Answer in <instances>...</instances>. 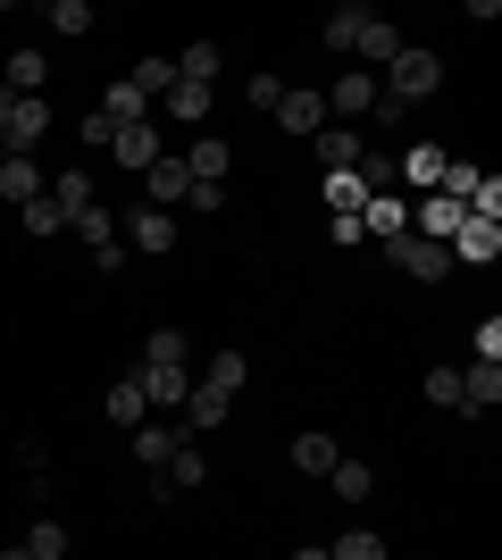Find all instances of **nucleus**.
Masks as SVG:
<instances>
[{"label": "nucleus", "mask_w": 502, "mask_h": 560, "mask_svg": "<svg viewBox=\"0 0 502 560\" xmlns=\"http://www.w3.org/2000/svg\"><path fill=\"white\" fill-rule=\"evenodd\" d=\"M435 93H444V59H435V50H419V43H402V50L377 68V109H385V117L419 109V101H435Z\"/></svg>", "instance_id": "nucleus-1"}, {"label": "nucleus", "mask_w": 502, "mask_h": 560, "mask_svg": "<svg viewBox=\"0 0 502 560\" xmlns=\"http://www.w3.org/2000/svg\"><path fill=\"white\" fill-rule=\"evenodd\" d=\"M43 135H50V101L43 93H0V151H9V160H34Z\"/></svg>", "instance_id": "nucleus-2"}, {"label": "nucleus", "mask_w": 502, "mask_h": 560, "mask_svg": "<svg viewBox=\"0 0 502 560\" xmlns=\"http://www.w3.org/2000/svg\"><path fill=\"white\" fill-rule=\"evenodd\" d=\"M377 252H385V268H402V277H419V284H444V277H453V252L428 243V234H394V243H377Z\"/></svg>", "instance_id": "nucleus-3"}, {"label": "nucleus", "mask_w": 502, "mask_h": 560, "mask_svg": "<svg viewBox=\"0 0 502 560\" xmlns=\"http://www.w3.org/2000/svg\"><path fill=\"white\" fill-rule=\"evenodd\" d=\"M318 101H327V126H352V117H377V75H369V68H343V75H335V84H327Z\"/></svg>", "instance_id": "nucleus-4"}, {"label": "nucleus", "mask_w": 502, "mask_h": 560, "mask_svg": "<svg viewBox=\"0 0 502 560\" xmlns=\"http://www.w3.org/2000/svg\"><path fill=\"white\" fill-rule=\"evenodd\" d=\"M410 234V201L402 192H369V210H360V243H394Z\"/></svg>", "instance_id": "nucleus-5"}, {"label": "nucleus", "mask_w": 502, "mask_h": 560, "mask_svg": "<svg viewBox=\"0 0 502 560\" xmlns=\"http://www.w3.org/2000/svg\"><path fill=\"white\" fill-rule=\"evenodd\" d=\"M494 252H502V218H460V234H453V268H486Z\"/></svg>", "instance_id": "nucleus-6"}, {"label": "nucleus", "mask_w": 502, "mask_h": 560, "mask_svg": "<svg viewBox=\"0 0 502 560\" xmlns=\"http://www.w3.org/2000/svg\"><path fill=\"white\" fill-rule=\"evenodd\" d=\"M226 410H235V401H226V394H210V385L192 376L185 410H176V419H185V427H176V435H185V444H192V435H210V427H226Z\"/></svg>", "instance_id": "nucleus-7"}, {"label": "nucleus", "mask_w": 502, "mask_h": 560, "mask_svg": "<svg viewBox=\"0 0 502 560\" xmlns=\"http://www.w3.org/2000/svg\"><path fill=\"white\" fill-rule=\"evenodd\" d=\"M318 192H327V218H360L369 210V176H360V167H327Z\"/></svg>", "instance_id": "nucleus-8"}, {"label": "nucleus", "mask_w": 502, "mask_h": 560, "mask_svg": "<svg viewBox=\"0 0 502 560\" xmlns=\"http://www.w3.org/2000/svg\"><path fill=\"white\" fill-rule=\"evenodd\" d=\"M176 234H185V226H176L167 210H135V218H126V252H151V259H160V252H176Z\"/></svg>", "instance_id": "nucleus-9"}, {"label": "nucleus", "mask_w": 502, "mask_h": 560, "mask_svg": "<svg viewBox=\"0 0 502 560\" xmlns=\"http://www.w3.org/2000/svg\"><path fill=\"white\" fill-rule=\"evenodd\" d=\"M494 401H502V360H469V369H460V410L486 419Z\"/></svg>", "instance_id": "nucleus-10"}, {"label": "nucleus", "mask_w": 502, "mask_h": 560, "mask_svg": "<svg viewBox=\"0 0 502 560\" xmlns=\"http://www.w3.org/2000/svg\"><path fill=\"white\" fill-rule=\"evenodd\" d=\"M444 160H453V151H435V142H410L402 160H394V176H402L410 192H435V185H444Z\"/></svg>", "instance_id": "nucleus-11"}, {"label": "nucleus", "mask_w": 502, "mask_h": 560, "mask_svg": "<svg viewBox=\"0 0 502 560\" xmlns=\"http://www.w3.org/2000/svg\"><path fill=\"white\" fill-rule=\"evenodd\" d=\"M277 126L311 142L318 126H327V101H318V93H302V84H285V101H277Z\"/></svg>", "instance_id": "nucleus-12"}, {"label": "nucleus", "mask_w": 502, "mask_h": 560, "mask_svg": "<svg viewBox=\"0 0 502 560\" xmlns=\"http://www.w3.org/2000/svg\"><path fill=\"white\" fill-rule=\"evenodd\" d=\"M135 385H143V401H151V410H185L192 369H135Z\"/></svg>", "instance_id": "nucleus-13"}, {"label": "nucleus", "mask_w": 502, "mask_h": 560, "mask_svg": "<svg viewBox=\"0 0 502 560\" xmlns=\"http://www.w3.org/2000/svg\"><path fill=\"white\" fill-rule=\"evenodd\" d=\"M143 176H151V201H143V210H167V218L185 210V192H192V176H185V167H176V160H151Z\"/></svg>", "instance_id": "nucleus-14"}, {"label": "nucleus", "mask_w": 502, "mask_h": 560, "mask_svg": "<svg viewBox=\"0 0 502 560\" xmlns=\"http://www.w3.org/2000/svg\"><path fill=\"white\" fill-rule=\"evenodd\" d=\"M176 444H185V435H176V427H160V419L135 427V460H143V477H160V468L176 460Z\"/></svg>", "instance_id": "nucleus-15"}, {"label": "nucleus", "mask_w": 502, "mask_h": 560, "mask_svg": "<svg viewBox=\"0 0 502 560\" xmlns=\"http://www.w3.org/2000/svg\"><path fill=\"white\" fill-rule=\"evenodd\" d=\"M311 151H318L327 167H369V151H360V126H318Z\"/></svg>", "instance_id": "nucleus-16"}, {"label": "nucleus", "mask_w": 502, "mask_h": 560, "mask_svg": "<svg viewBox=\"0 0 502 560\" xmlns=\"http://www.w3.org/2000/svg\"><path fill=\"white\" fill-rule=\"evenodd\" d=\"M176 167H185L192 185H218V192H226V142H218V135H201V142H192V151H185Z\"/></svg>", "instance_id": "nucleus-17"}, {"label": "nucleus", "mask_w": 502, "mask_h": 560, "mask_svg": "<svg viewBox=\"0 0 502 560\" xmlns=\"http://www.w3.org/2000/svg\"><path fill=\"white\" fill-rule=\"evenodd\" d=\"M43 84H50V50L17 43V50H9V93H43Z\"/></svg>", "instance_id": "nucleus-18"}, {"label": "nucleus", "mask_w": 502, "mask_h": 560, "mask_svg": "<svg viewBox=\"0 0 502 560\" xmlns=\"http://www.w3.org/2000/svg\"><path fill=\"white\" fill-rule=\"evenodd\" d=\"M327 493H343V502H369V493H377V468H369V460H352V452H343V460L327 468Z\"/></svg>", "instance_id": "nucleus-19"}, {"label": "nucleus", "mask_w": 502, "mask_h": 560, "mask_svg": "<svg viewBox=\"0 0 502 560\" xmlns=\"http://www.w3.org/2000/svg\"><path fill=\"white\" fill-rule=\"evenodd\" d=\"M109 151H118L126 167H151V160H167V151H160V126H151V117H143V126H118V142H109Z\"/></svg>", "instance_id": "nucleus-20"}, {"label": "nucleus", "mask_w": 502, "mask_h": 560, "mask_svg": "<svg viewBox=\"0 0 502 560\" xmlns=\"http://www.w3.org/2000/svg\"><path fill=\"white\" fill-rule=\"evenodd\" d=\"M335 460H343V444H335V435H318V427H311V435H293V468H302V477H327Z\"/></svg>", "instance_id": "nucleus-21"}, {"label": "nucleus", "mask_w": 502, "mask_h": 560, "mask_svg": "<svg viewBox=\"0 0 502 560\" xmlns=\"http://www.w3.org/2000/svg\"><path fill=\"white\" fill-rule=\"evenodd\" d=\"M50 201H59V218H75V210H84V201H101V192H93V176H84V167H59V176H50Z\"/></svg>", "instance_id": "nucleus-22"}, {"label": "nucleus", "mask_w": 502, "mask_h": 560, "mask_svg": "<svg viewBox=\"0 0 502 560\" xmlns=\"http://www.w3.org/2000/svg\"><path fill=\"white\" fill-rule=\"evenodd\" d=\"M101 410H109L118 427H143V419H151V401H143V385H135V376H118V385L101 394Z\"/></svg>", "instance_id": "nucleus-23"}, {"label": "nucleus", "mask_w": 502, "mask_h": 560, "mask_svg": "<svg viewBox=\"0 0 502 560\" xmlns=\"http://www.w3.org/2000/svg\"><path fill=\"white\" fill-rule=\"evenodd\" d=\"M101 117H109V126H143V117H151V101H143V93H135V84L118 75V84L101 93Z\"/></svg>", "instance_id": "nucleus-24"}, {"label": "nucleus", "mask_w": 502, "mask_h": 560, "mask_svg": "<svg viewBox=\"0 0 502 560\" xmlns=\"http://www.w3.org/2000/svg\"><path fill=\"white\" fill-rule=\"evenodd\" d=\"M17 552H25V560H68V527H59V518H34Z\"/></svg>", "instance_id": "nucleus-25"}, {"label": "nucleus", "mask_w": 502, "mask_h": 560, "mask_svg": "<svg viewBox=\"0 0 502 560\" xmlns=\"http://www.w3.org/2000/svg\"><path fill=\"white\" fill-rule=\"evenodd\" d=\"M43 25H50V34H68V43H84V34H93V9H84V0H50Z\"/></svg>", "instance_id": "nucleus-26"}, {"label": "nucleus", "mask_w": 502, "mask_h": 560, "mask_svg": "<svg viewBox=\"0 0 502 560\" xmlns=\"http://www.w3.org/2000/svg\"><path fill=\"white\" fill-rule=\"evenodd\" d=\"M0 192H9L17 210H25V201H43V167H34V160H9V167H0Z\"/></svg>", "instance_id": "nucleus-27"}, {"label": "nucleus", "mask_w": 502, "mask_h": 560, "mask_svg": "<svg viewBox=\"0 0 502 560\" xmlns=\"http://www.w3.org/2000/svg\"><path fill=\"white\" fill-rule=\"evenodd\" d=\"M243 376H252V360H243V351H218V360H210V376H201V385H210V394H226V401H235V394H243Z\"/></svg>", "instance_id": "nucleus-28"}, {"label": "nucleus", "mask_w": 502, "mask_h": 560, "mask_svg": "<svg viewBox=\"0 0 502 560\" xmlns=\"http://www.w3.org/2000/svg\"><path fill=\"white\" fill-rule=\"evenodd\" d=\"M68 226H75V234H84V252H101V243H118V218L101 210V201H84V210H75V218H68Z\"/></svg>", "instance_id": "nucleus-29"}, {"label": "nucleus", "mask_w": 502, "mask_h": 560, "mask_svg": "<svg viewBox=\"0 0 502 560\" xmlns=\"http://www.w3.org/2000/svg\"><path fill=\"white\" fill-rule=\"evenodd\" d=\"M126 84H135V93H143V101H151V93L167 101V93H176V59H160V50H151V59H143V68H135V75H126Z\"/></svg>", "instance_id": "nucleus-30"}, {"label": "nucleus", "mask_w": 502, "mask_h": 560, "mask_svg": "<svg viewBox=\"0 0 502 560\" xmlns=\"http://www.w3.org/2000/svg\"><path fill=\"white\" fill-rule=\"evenodd\" d=\"M143 369H185V327H151V343H143Z\"/></svg>", "instance_id": "nucleus-31"}, {"label": "nucleus", "mask_w": 502, "mask_h": 560, "mask_svg": "<svg viewBox=\"0 0 502 560\" xmlns=\"http://www.w3.org/2000/svg\"><path fill=\"white\" fill-rule=\"evenodd\" d=\"M327 560H385V536H369V527H343V536L327 544Z\"/></svg>", "instance_id": "nucleus-32"}, {"label": "nucleus", "mask_w": 502, "mask_h": 560, "mask_svg": "<svg viewBox=\"0 0 502 560\" xmlns=\"http://www.w3.org/2000/svg\"><path fill=\"white\" fill-rule=\"evenodd\" d=\"M167 117L201 126V117H210V84H185V75H176V93H167Z\"/></svg>", "instance_id": "nucleus-33"}, {"label": "nucleus", "mask_w": 502, "mask_h": 560, "mask_svg": "<svg viewBox=\"0 0 502 560\" xmlns=\"http://www.w3.org/2000/svg\"><path fill=\"white\" fill-rule=\"evenodd\" d=\"M160 477H167V486H176V493H192V486H201V477H210V460H201V452H192V444H176V460H167Z\"/></svg>", "instance_id": "nucleus-34"}, {"label": "nucleus", "mask_w": 502, "mask_h": 560, "mask_svg": "<svg viewBox=\"0 0 502 560\" xmlns=\"http://www.w3.org/2000/svg\"><path fill=\"white\" fill-rule=\"evenodd\" d=\"M176 75H185V84H210L218 75V43H185L176 50Z\"/></svg>", "instance_id": "nucleus-35"}, {"label": "nucleus", "mask_w": 502, "mask_h": 560, "mask_svg": "<svg viewBox=\"0 0 502 560\" xmlns=\"http://www.w3.org/2000/svg\"><path fill=\"white\" fill-rule=\"evenodd\" d=\"M17 226L25 234H68V218H59V201L43 192V201H25V210H17Z\"/></svg>", "instance_id": "nucleus-36"}, {"label": "nucleus", "mask_w": 502, "mask_h": 560, "mask_svg": "<svg viewBox=\"0 0 502 560\" xmlns=\"http://www.w3.org/2000/svg\"><path fill=\"white\" fill-rule=\"evenodd\" d=\"M243 101H252V109H260V117H277V101H285V75H252V84H243Z\"/></svg>", "instance_id": "nucleus-37"}, {"label": "nucleus", "mask_w": 502, "mask_h": 560, "mask_svg": "<svg viewBox=\"0 0 502 560\" xmlns=\"http://www.w3.org/2000/svg\"><path fill=\"white\" fill-rule=\"evenodd\" d=\"M428 401L435 410H460V369H428Z\"/></svg>", "instance_id": "nucleus-38"}, {"label": "nucleus", "mask_w": 502, "mask_h": 560, "mask_svg": "<svg viewBox=\"0 0 502 560\" xmlns=\"http://www.w3.org/2000/svg\"><path fill=\"white\" fill-rule=\"evenodd\" d=\"M109 142H118V126H109L101 109H84V151H109Z\"/></svg>", "instance_id": "nucleus-39"}, {"label": "nucleus", "mask_w": 502, "mask_h": 560, "mask_svg": "<svg viewBox=\"0 0 502 560\" xmlns=\"http://www.w3.org/2000/svg\"><path fill=\"white\" fill-rule=\"evenodd\" d=\"M478 360H502V318H478Z\"/></svg>", "instance_id": "nucleus-40"}, {"label": "nucleus", "mask_w": 502, "mask_h": 560, "mask_svg": "<svg viewBox=\"0 0 502 560\" xmlns=\"http://www.w3.org/2000/svg\"><path fill=\"white\" fill-rule=\"evenodd\" d=\"M293 560H327V544H302V552H293Z\"/></svg>", "instance_id": "nucleus-41"}, {"label": "nucleus", "mask_w": 502, "mask_h": 560, "mask_svg": "<svg viewBox=\"0 0 502 560\" xmlns=\"http://www.w3.org/2000/svg\"><path fill=\"white\" fill-rule=\"evenodd\" d=\"M0 167H9V151H0Z\"/></svg>", "instance_id": "nucleus-42"}]
</instances>
